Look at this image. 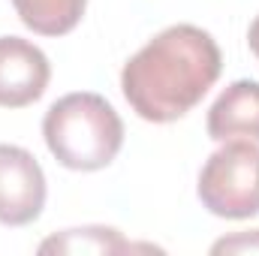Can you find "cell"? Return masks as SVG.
<instances>
[{"instance_id": "52a82bcc", "label": "cell", "mask_w": 259, "mask_h": 256, "mask_svg": "<svg viewBox=\"0 0 259 256\" xmlns=\"http://www.w3.org/2000/svg\"><path fill=\"white\" fill-rule=\"evenodd\" d=\"M12 6L27 30L39 36H64L81 21L88 0H12Z\"/></svg>"}, {"instance_id": "277c9868", "label": "cell", "mask_w": 259, "mask_h": 256, "mask_svg": "<svg viewBox=\"0 0 259 256\" xmlns=\"http://www.w3.org/2000/svg\"><path fill=\"white\" fill-rule=\"evenodd\" d=\"M46 208V175L36 157L18 145H0V223L27 226Z\"/></svg>"}, {"instance_id": "7a4b0ae2", "label": "cell", "mask_w": 259, "mask_h": 256, "mask_svg": "<svg viewBox=\"0 0 259 256\" xmlns=\"http://www.w3.org/2000/svg\"><path fill=\"white\" fill-rule=\"evenodd\" d=\"M42 136L61 166L72 172H97L118 157L124 121L106 97L78 91L52 103L42 118Z\"/></svg>"}, {"instance_id": "8992f818", "label": "cell", "mask_w": 259, "mask_h": 256, "mask_svg": "<svg viewBox=\"0 0 259 256\" xmlns=\"http://www.w3.org/2000/svg\"><path fill=\"white\" fill-rule=\"evenodd\" d=\"M208 136L214 142L247 139L259 145V81H232L208 109Z\"/></svg>"}, {"instance_id": "5b68a950", "label": "cell", "mask_w": 259, "mask_h": 256, "mask_svg": "<svg viewBox=\"0 0 259 256\" xmlns=\"http://www.w3.org/2000/svg\"><path fill=\"white\" fill-rule=\"evenodd\" d=\"M52 78V64L39 46L21 36H0V106L24 109L36 103Z\"/></svg>"}, {"instance_id": "6da1fadb", "label": "cell", "mask_w": 259, "mask_h": 256, "mask_svg": "<svg viewBox=\"0 0 259 256\" xmlns=\"http://www.w3.org/2000/svg\"><path fill=\"white\" fill-rule=\"evenodd\" d=\"M220 69L223 58L208 30L172 24L124 64L121 88L142 121L172 124L202 103Z\"/></svg>"}, {"instance_id": "9c48e42d", "label": "cell", "mask_w": 259, "mask_h": 256, "mask_svg": "<svg viewBox=\"0 0 259 256\" xmlns=\"http://www.w3.org/2000/svg\"><path fill=\"white\" fill-rule=\"evenodd\" d=\"M211 253H259V229L232 235V238H220L211 247Z\"/></svg>"}, {"instance_id": "ba28073f", "label": "cell", "mask_w": 259, "mask_h": 256, "mask_svg": "<svg viewBox=\"0 0 259 256\" xmlns=\"http://www.w3.org/2000/svg\"><path fill=\"white\" fill-rule=\"evenodd\" d=\"M130 250H136V244H130L118 229L109 226L66 229L39 244V253H130Z\"/></svg>"}, {"instance_id": "3957f363", "label": "cell", "mask_w": 259, "mask_h": 256, "mask_svg": "<svg viewBox=\"0 0 259 256\" xmlns=\"http://www.w3.org/2000/svg\"><path fill=\"white\" fill-rule=\"evenodd\" d=\"M199 199L214 217L247 220L259 214V145L229 139L199 172Z\"/></svg>"}, {"instance_id": "30bf717a", "label": "cell", "mask_w": 259, "mask_h": 256, "mask_svg": "<svg viewBox=\"0 0 259 256\" xmlns=\"http://www.w3.org/2000/svg\"><path fill=\"white\" fill-rule=\"evenodd\" d=\"M247 42H250V52L259 58V15L253 18V24H250V30H247Z\"/></svg>"}]
</instances>
